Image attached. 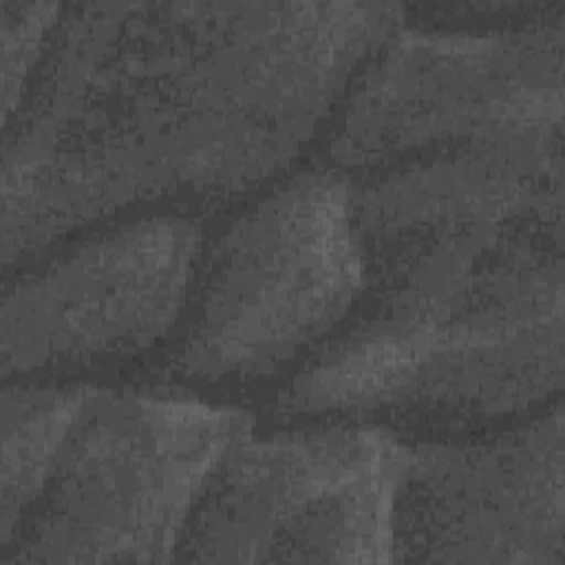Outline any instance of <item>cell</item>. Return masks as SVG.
I'll return each mask as SVG.
<instances>
[{
  "instance_id": "6da1fadb",
  "label": "cell",
  "mask_w": 565,
  "mask_h": 565,
  "mask_svg": "<svg viewBox=\"0 0 565 565\" xmlns=\"http://www.w3.org/2000/svg\"><path fill=\"white\" fill-rule=\"evenodd\" d=\"M402 18L395 2L62 7L4 124L2 263L137 201L278 172Z\"/></svg>"
},
{
  "instance_id": "7a4b0ae2",
  "label": "cell",
  "mask_w": 565,
  "mask_h": 565,
  "mask_svg": "<svg viewBox=\"0 0 565 565\" xmlns=\"http://www.w3.org/2000/svg\"><path fill=\"white\" fill-rule=\"evenodd\" d=\"M373 302L280 413L510 415L563 386V150H448L353 188Z\"/></svg>"
},
{
  "instance_id": "3957f363",
  "label": "cell",
  "mask_w": 565,
  "mask_h": 565,
  "mask_svg": "<svg viewBox=\"0 0 565 565\" xmlns=\"http://www.w3.org/2000/svg\"><path fill=\"white\" fill-rule=\"evenodd\" d=\"M252 428L245 408L90 386L0 563L174 561L210 472Z\"/></svg>"
},
{
  "instance_id": "277c9868",
  "label": "cell",
  "mask_w": 565,
  "mask_h": 565,
  "mask_svg": "<svg viewBox=\"0 0 565 565\" xmlns=\"http://www.w3.org/2000/svg\"><path fill=\"white\" fill-rule=\"evenodd\" d=\"M565 4L501 31L399 24L355 79L331 152L380 168L448 150L563 148Z\"/></svg>"
},
{
  "instance_id": "5b68a950",
  "label": "cell",
  "mask_w": 565,
  "mask_h": 565,
  "mask_svg": "<svg viewBox=\"0 0 565 565\" xmlns=\"http://www.w3.org/2000/svg\"><path fill=\"white\" fill-rule=\"evenodd\" d=\"M364 289L351 181L338 170L296 174L216 243L174 371L265 375L327 335Z\"/></svg>"
},
{
  "instance_id": "8992f818",
  "label": "cell",
  "mask_w": 565,
  "mask_h": 565,
  "mask_svg": "<svg viewBox=\"0 0 565 565\" xmlns=\"http://www.w3.org/2000/svg\"><path fill=\"white\" fill-rule=\"evenodd\" d=\"M406 441L377 426L234 439L210 472L174 561L386 563Z\"/></svg>"
},
{
  "instance_id": "52a82bcc",
  "label": "cell",
  "mask_w": 565,
  "mask_h": 565,
  "mask_svg": "<svg viewBox=\"0 0 565 565\" xmlns=\"http://www.w3.org/2000/svg\"><path fill=\"white\" fill-rule=\"evenodd\" d=\"M563 408L483 441L408 444L395 561L563 563Z\"/></svg>"
},
{
  "instance_id": "ba28073f",
  "label": "cell",
  "mask_w": 565,
  "mask_h": 565,
  "mask_svg": "<svg viewBox=\"0 0 565 565\" xmlns=\"http://www.w3.org/2000/svg\"><path fill=\"white\" fill-rule=\"evenodd\" d=\"M199 249L194 218L148 216L18 280L2 302V375L150 347L177 322Z\"/></svg>"
},
{
  "instance_id": "9c48e42d",
  "label": "cell",
  "mask_w": 565,
  "mask_h": 565,
  "mask_svg": "<svg viewBox=\"0 0 565 565\" xmlns=\"http://www.w3.org/2000/svg\"><path fill=\"white\" fill-rule=\"evenodd\" d=\"M88 384L7 386L2 391L0 539L40 492L53 455L79 411Z\"/></svg>"
},
{
  "instance_id": "30bf717a",
  "label": "cell",
  "mask_w": 565,
  "mask_h": 565,
  "mask_svg": "<svg viewBox=\"0 0 565 565\" xmlns=\"http://www.w3.org/2000/svg\"><path fill=\"white\" fill-rule=\"evenodd\" d=\"M62 7L53 2L0 4L2 24V121L18 110Z\"/></svg>"
}]
</instances>
